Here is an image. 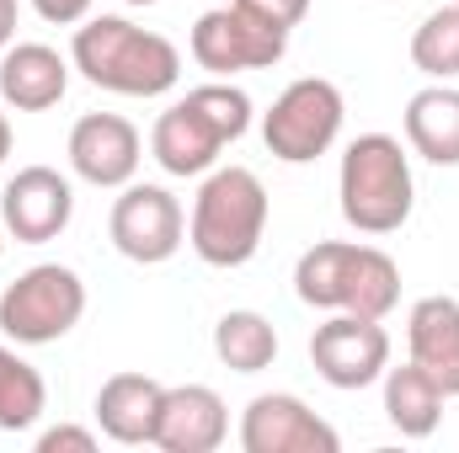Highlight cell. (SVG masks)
<instances>
[{"label":"cell","mask_w":459,"mask_h":453,"mask_svg":"<svg viewBox=\"0 0 459 453\" xmlns=\"http://www.w3.org/2000/svg\"><path fill=\"white\" fill-rule=\"evenodd\" d=\"M16 43V0H0V54Z\"/></svg>","instance_id":"cell-27"},{"label":"cell","mask_w":459,"mask_h":453,"mask_svg":"<svg viewBox=\"0 0 459 453\" xmlns=\"http://www.w3.org/2000/svg\"><path fill=\"white\" fill-rule=\"evenodd\" d=\"M75 219V187L54 166H22L0 192V225L16 245L59 240Z\"/></svg>","instance_id":"cell-10"},{"label":"cell","mask_w":459,"mask_h":453,"mask_svg":"<svg viewBox=\"0 0 459 453\" xmlns=\"http://www.w3.org/2000/svg\"><path fill=\"white\" fill-rule=\"evenodd\" d=\"M220 150H225L220 128L198 113L187 97L171 102L166 113L155 117V128H150V155L160 160L166 176H209Z\"/></svg>","instance_id":"cell-16"},{"label":"cell","mask_w":459,"mask_h":453,"mask_svg":"<svg viewBox=\"0 0 459 453\" xmlns=\"http://www.w3.org/2000/svg\"><path fill=\"white\" fill-rule=\"evenodd\" d=\"M406 144L433 160V166H459V91L449 81H433L422 86L411 102H406Z\"/></svg>","instance_id":"cell-18"},{"label":"cell","mask_w":459,"mask_h":453,"mask_svg":"<svg viewBox=\"0 0 459 453\" xmlns=\"http://www.w3.org/2000/svg\"><path fill=\"white\" fill-rule=\"evenodd\" d=\"M187 102L198 107V113L209 117L214 128H220V139L235 144L246 128H251V97L240 91V86H230V81H209V86H193L187 91Z\"/></svg>","instance_id":"cell-23"},{"label":"cell","mask_w":459,"mask_h":453,"mask_svg":"<svg viewBox=\"0 0 459 453\" xmlns=\"http://www.w3.org/2000/svg\"><path fill=\"white\" fill-rule=\"evenodd\" d=\"M187 54L198 59V70H209L214 81H230L240 70H273L283 54H289V32L256 21L251 11H240L235 0L214 5L193 21V38H187Z\"/></svg>","instance_id":"cell-7"},{"label":"cell","mask_w":459,"mask_h":453,"mask_svg":"<svg viewBox=\"0 0 459 453\" xmlns=\"http://www.w3.org/2000/svg\"><path fill=\"white\" fill-rule=\"evenodd\" d=\"M444 389L433 384V373H422L411 357L401 363V368H385V416H390V427L401 432V438H411V443H422V438H433L438 432V422H444Z\"/></svg>","instance_id":"cell-19"},{"label":"cell","mask_w":459,"mask_h":453,"mask_svg":"<svg viewBox=\"0 0 459 453\" xmlns=\"http://www.w3.org/2000/svg\"><path fill=\"white\" fill-rule=\"evenodd\" d=\"M246 453H337L342 438L326 416H316L299 395H256L240 416Z\"/></svg>","instance_id":"cell-11"},{"label":"cell","mask_w":459,"mask_h":453,"mask_svg":"<svg viewBox=\"0 0 459 453\" xmlns=\"http://www.w3.org/2000/svg\"><path fill=\"white\" fill-rule=\"evenodd\" d=\"M160 395L166 384L150 373H113L97 389V427L123 449H155V422H160Z\"/></svg>","instance_id":"cell-17"},{"label":"cell","mask_w":459,"mask_h":453,"mask_svg":"<svg viewBox=\"0 0 459 453\" xmlns=\"http://www.w3.org/2000/svg\"><path fill=\"white\" fill-rule=\"evenodd\" d=\"M70 91V59L48 43H11L0 54V102L16 113H48Z\"/></svg>","instance_id":"cell-15"},{"label":"cell","mask_w":459,"mask_h":453,"mask_svg":"<svg viewBox=\"0 0 459 453\" xmlns=\"http://www.w3.org/2000/svg\"><path fill=\"white\" fill-rule=\"evenodd\" d=\"M411 64L428 81H455L459 75V0L422 16V27L411 32Z\"/></svg>","instance_id":"cell-22"},{"label":"cell","mask_w":459,"mask_h":453,"mask_svg":"<svg viewBox=\"0 0 459 453\" xmlns=\"http://www.w3.org/2000/svg\"><path fill=\"white\" fill-rule=\"evenodd\" d=\"M108 235H113V245L128 261L160 267V261H171L182 251L187 214H182V203L166 187L128 182V187H117V203H113V214H108Z\"/></svg>","instance_id":"cell-8"},{"label":"cell","mask_w":459,"mask_h":453,"mask_svg":"<svg viewBox=\"0 0 459 453\" xmlns=\"http://www.w3.org/2000/svg\"><path fill=\"white\" fill-rule=\"evenodd\" d=\"M294 294L326 315L342 310V315H363V321H385L401 304V267L379 245L321 240L294 261Z\"/></svg>","instance_id":"cell-2"},{"label":"cell","mask_w":459,"mask_h":453,"mask_svg":"<svg viewBox=\"0 0 459 453\" xmlns=\"http://www.w3.org/2000/svg\"><path fill=\"white\" fill-rule=\"evenodd\" d=\"M70 64L117 97H166L182 81V54L171 38L134 27L128 16H86L70 43Z\"/></svg>","instance_id":"cell-1"},{"label":"cell","mask_w":459,"mask_h":453,"mask_svg":"<svg viewBox=\"0 0 459 453\" xmlns=\"http://www.w3.org/2000/svg\"><path fill=\"white\" fill-rule=\"evenodd\" d=\"M240 11H251L256 21L278 27V32H294L305 16H310V0H235Z\"/></svg>","instance_id":"cell-24"},{"label":"cell","mask_w":459,"mask_h":453,"mask_svg":"<svg viewBox=\"0 0 459 453\" xmlns=\"http://www.w3.org/2000/svg\"><path fill=\"white\" fill-rule=\"evenodd\" d=\"M406 357L433 373V384L455 400L459 395V299L428 294L406 315Z\"/></svg>","instance_id":"cell-14"},{"label":"cell","mask_w":459,"mask_h":453,"mask_svg":"<svg viewBox=\"0 0 459 453\" xmlns=\"http://www.w3.org/2000/svg\"><path fill=\"white\" fill-rule=\"evenodd\" d=\"M144 139L128 117L117 113H86L70 128V171L91 187H128L139 176Z\"/></svg>","instance_id":"cell-12"},{"label":"cell","mask_w":459,"mask_h":453,"mask_svg":"<svg viewBox=\"0 0 459 453\" xmlns=\"http://www.w3.org/2000/svg\"><path fill=\"white\" fill-rule=\"evenodd\" d=\"M123 5H160V0H123Z\"/></svg>","instance_id":"cell-29"},{"label":"cell","mask_w":459,"mask_h":453,"mask_svg":"<svg viewBox=\"0 0 459 453\" xmlns=\"http://www.w3.org/2000/svg\"><path fill=\"white\" fill-rule=\"evenodd\" d=\"M342 117H347V102H342V91H337V81L305 75V81L283 86V97L267 107V117H262V144L283 166H310V160H321L337 144Z\"/></svg>","instance_id":"cell-6"},{"label":"cell","mask_w":459,"mask_h":453,"mask_svg":"<svg viewBox=\"0 0 459 453\" xmlns=\"http://www.w3.org/2000/svg\"><path fill=\"white\" fill-rule=\"evenodd\" d=\"M230 438V411L209 384H166L155 449L160 453H214Z\"/></svg>","instance_id":"cell-13"},{"label":"cell","mask_w":459,"mask_h":453,"mask_svg":"<svg viewBox=\"0 0 459 453\" xmlns=\"http://www.w3.org/2000/svg\"><path fill=\"white\" fill-rule=\"evenodd\" d=\"M5 155H11V123H5V113H0V166H5Z\"/></svg>","instance_id":"cell-28"},{"label":"cell","mask_w":459,"mask_h":453,"mask_svg":"<svg viewBox=\"0 0 459 453\" xmlns=\"http://www.w3.org/2000/svg\"><path fill=\"white\" fill-rule=\"evenodd\" d=\"M214 357L225 363L230 373H262L278 363V331L267 315L256 310H230L214 326Z\"/></svg>","instance_id":"cell-20"},{"label":"cell","mask_w":459,"mask_h":453,"mask_svg":"<svg viewBox=\"0 0 459 453\" xmlns=\"http://www.w3.org/2000/svg\"><path fill=\"white\" fill-rule=\"evenodd\" d=\"M43 406H48L43 373H38L16 346L0 341V432H27V427H38Z\"/></svg>","instance_id":"cell-21"},{"label":"cell","mask_w":459,"mask_h":453,"mask_svg":"<svg viewBox=\"0 0 459 453\" xmlns=\"http://www.w3.org/2000/svg\"><path fill=\"white\" fill-rule=\"evenodd\" d=\"M86 315V283L65 261H38L0 294V337L16 346H48Z\"/></svg>","instance_id":"cell-5"},{"label":"cell","mask_w":459,"mask_h":453,"mask_svg":"<svg viewBox=\"0 0 459 453\" xmlns=\"http://www.w3.org/2000/svg\"><path fill=\"white\" fill-rule=\"evenodd\" d=\"M38 453H97V432L91 427H48L38 438Z\"/></svg>","instance_id":"cell-25"},{"label":"cell","mask_w":459,"mask_h":453,"mask_svg":"<svg viewBox=\"0 0 459 453\" xmlns=\"http://www.w3.org/2000/svg\"><path fill=\"white\" fill-rule=\"evenodd\" d=\"M0 251H5V225H0Z\"/></svg>","instance_id":"cell-30"},{"label":"cell","mask_w":459,"mask_h":453,"mask_svg":"<svg viewBox=\"0 0 459 453\" xmlns=\"http://www.w3.org/2000/svg\"><path fill=\"white\" fill-rule=\"evenodd\" d=\"M267 235V187L246 166H214L193 198L187 245L209 267H246Z\"/></svg>","instance_id":"cell-3"},{"label":"cell","mask_w":459,"mask_h":453,"mask_svg":"<svg viewBox=\"0 0 459 453\" xmlns=\"http://www.w3.org/2000/svg\"><path fill=\"white\" fill-rule=\"evenodd\" d=\"M91 5H97V0H32V11H38L48 27H81V21L91 16Z\"/></svg>","instance_id":"cell-26"},{"label":"cell","mask_w":459,"mask_h":453,"mask_svg":"<svg viewBox=\"0 0 459 453\" xmlns=\"http://www.w3.org/2000/svg\"><path fill=\"white\" fill-rule=\"evenodd\" d=\"M310 363L332 389H368L390 368V331L363 315H326L310 337Z\"/></svg>","instance_id":"cell-9"},{"label":"cell","mask_w":459,"mask_h":453,"mask_svg":"<svg viewBox=\"0 0 459 453\" xmlns=\"http://www.w3.org/2000/svg\"><path fill=\"white\" fill-rule=\"evenodd\" d=\"M337 198H342V219L358 235H395L411 219L417 182H411V155L401 150L395 133H358L347 144Z\"/></svg>","instance_id":"cell-4"}]
</instances>
